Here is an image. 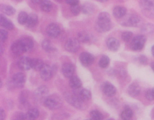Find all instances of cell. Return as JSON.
Returning a JSON list of instances; mask_svg holds the SVG:
<instances>
[{
    "label": "cell",
    "mask_w": 154,
    "mask_h": 120,
    "mask_svg": "<svg viewBox=\"0 0 154 120\" xmlns=\"http://www.w3.org/2000/svg\"><path fill=\"white\" fill-rule=\"evenodd\" d=\"M95 29L100 33L109 32L112 27L109 14L107 12H102L98 15L95 24Z\"/></svg>",
    "instance_id": "1"
},
{
    "label": "cell",
    "mask_w": 154,
    "mask_h": 120,
    "mask_svg": "<svg viewBox=\"0 0 154 120\" xmlns=\"http://www.w3.org/2000/svg\"><path fill=\"white\" fill-rule=\"evenodd\" d=\"M120 24L122 26L126 27H138L143 25L142 19L137 14L130 13L126 14L121 19Z\"/></svg>",
    "instance_id": "2"
},
{
    "label": "cell",
    "mask_w": 154,
    "mask_h": 120,
    "mask_svg": "<svg viewBox=\"0 0 154 120\" xmlns=\"http://www.w3.org/2000/svg\"><path fill=\"white\" fill-rule=\"evenodd\" d=\"M139 5L145 16L154 19V0H140Z\"/></svg>",
    "instance_id": "3"
},
{
    "label": "cell",
    "mask_w": 154,
    "mask_h": 120,
    "mask_svg": "<svg viewBox=\"0 0 154 120\" xmlns=\"http://www.w3.org/2000/svg\"><path fill=\"white\" fill-rule=\"evenodd\" d=\"M45 105L50 110H56L62 106L63 102L60 97L57 95L48 96L44 103Z\"/></svg>",
    "instance_id": "4"
},
{
    "label": "cell",
    "mask_w": 154,
    "mask_h": 120,
    "mask_svg": "<svg viewBox=\"0 0 154 120\" xmlns=\"http://www.w3.org/2000/svg\"><path fill=\"white\" fill-rule=\"evenodd\" d=\"M66 101L73 106L79 109H84L85 107L84 101L82 100L76 93H68L65 95Z\"/></svg>",
    "instance_id": "5"
},
{
    "label": "cell",
    "mask_w": 154,
    "mask_h": 120,
    "mask_svg": "<svg viewBox=\"0 0 154 120\" xmlns=\"http://www.w3.org/2000/svg\"><path fill=\"white\" fill-rule=\"evenodd\" d=\"M146 40V37L144 35H137L131 40L130 44V48L132 51H140L144 47Z\"/></svg>",
    "instance_id": "6"
},
{
    "label": "cell",
    "mask_w": 154,
    "mask_h": 120,
    "mask_svg": "<svg viewBox=\"0 0 154 120\" xmlns=\"http://www.w3.org/2000/svg\"><path fill=\"white\" fill-rule=\"evenodd\" d=\"M49 89L45 86H42L38 88L34 92L35 99L37 101L44 103L48 97Z\"/></svg>",
    "instance_id": "7"
},
{
    "label": "cell",
    "mask_w": 154,
    "mask_h": 120,
    "mask_svg": "<svg viewBox=\"0 0 154 120\" xmlns=\"http://www.w3.org/2000/svg\"><path fill=\"white\" fill-rule=\"evenodd\" d=\"M54 72V68L48 64H45L40 70V77L43 80L48 81L52 78Z\"/></svg>",
    "instance_id": "8"
},
{
    "label": "cell",
    "mask_w": 154,
    "mask_h": 120,
    "mask_svg": "<svg viewBox=\"0 0 154 120\" xmlns=\"http://www.w3.org/2000/svg\"><path fill=\"white\" fill-rule=\"evenodd\" d=\"M80 47V42L75 38H69L65 44L66 50L71 53L76 52L79 50Z\"/></svg>",
    "instance_id": "9"
},
{
    "label": "cell",
    "mask_w": 154,
    "mask_h": 120,
    "mask_svg": "<svg viewBox=\"0 0 154 120\" xmlns=\"http://www.w3.org/2000/svg\"><path fill=\"white\" fill-rule=\"evenodd\" d=\"M26 81L25 74L22 72H17L13 75L12 82L14 86L18 88H22L24 87Z\"/></svg>",
    "instance_id": "10"
},
{
    "label": "cell",
    "mask_w": 154,
    "mask_h": 120,
    "mask_svg": "<svg viewBox=\"0 0 154 120\" xmlns=\"http://www.w3.org/2000/svg\"><path fill=\"white\" fill-rule=\"evenodd\" d=\"M81 63L85 67H89L93 63L94 58L93 55L90 53L82 52L79 56Z\"/></svg>",
    "instance_id": "11"
},
{
    "label": "cell",
    "mask_w": 154,
    "mask_h": 120,
    "mask_svg": "<svg viewBox=\"0 0 154 120\" xmlns=\"http://www.w3.org/2000/svg\"><path fill=\"white\" fill-rule=\"evenodd\" d=\"M46 33L50 37L56 38L59 36L61 33L60 27L57 24L51 23L47 27Z\"/></svg>",
    "instance_id": "12"
},
{
    "label": "cell",
    "mask_w": 154,
    "mask_h": 120,
    "mask_svg": "<svg viewBox=\"0 0 154 120\" xmlns=\"http://www.w3.org/2000/svg\"><path fill=\"white\" fill-rule=\"evenodd\" d=\"M75 67L73 64L71 63H65L63 65L62 72L63 75L66 78H70L74 76Z\"/></svg>",
    "instance_id": "13"
},
{
    "label": "cell",
    "mask_w": 154,
    "mask_h": 120,
    "mask_svg": "<svg viewBox=\"0 0 154 120\" xmlns=\"http://www.w3.org/2000/svg\"><path fill=\"white\" fill-rule=\"evenodd\" d=\"M17 65L21 70H29L31 69V59L28 57H21L18 61Z\"/></svg>",
    "instance_id": "14"
},
{
    "label": "cell",
    "mask_w": 154,
    "mask_h": 120,
    "mask_svg": "<svg viewBox=\"0 0 154 120\" xmlns=\"http://www.w3.org/2000/svg\"><path fill=\"white\" fill-rule=\"evenodd\" d=\"M102 89L104 95L108 97L113 96L117 92L116 87L112 84L109 82L103 83Z\"/></svg>",
    "instance_id": "15"
},
{
    "label": "cell",
    "mask_w": 154,
    "mask_h": 120,
    "mask_svg": "<svg viewBox=\"0 0 154 120\" xmlns=\"http://www.w3.org/2000/svg\"><path fill=\"white\" fill-rule=\"evenodd\" d=\"M106 44L108 49L112 52L118 51L120 46L119 41L114 37L109 38L107 40Z\"/></svg>",
    "instance_id": "16"
},
{
    "label": "cell",
    "mask_w": 154,
    "mask_h": 120,
    "mask_svg": "<svg viewBox=\"0 0 154 120\" xmlns=\"http://www.w3.org/2000/svg\"><path fill=\"white\" fill-rule=\"evenodd\" d=\"M19 40L25 52L30 51L33 49L34 43L32 39L28 37H24Z\"/></svg>",
    "instance_id": "17"
},
{
    "label": "cell",
    "mask_w": 154,
    "mask_h": 120,
    "mask_svg": "<svg viewBox=\"0 0 154 120\" xmlns=\"http://www.w3.org/2000/svg\"><path fill=\"white\" fill-rule=\"evenodd\" d=\"M127 14V10L122 6H116L112 10V15L115 18L121 19Z\"/></svg>",
    "instance_id": "18"
},
{
    "label": "cell",
    "mask_w": 154,
    "mask_h": 120,
    "mask_svg": "<svg viewBox=\"0 0 154 120\" xmlns=\"http://www.w3.org/2000/svg\"><path fill=\"white\" fill-rule=\"evenodd\" d=\"M11 49L12 53L17 56L21 55L25 52L20 40H17L14 42L11 45Z\"/></svg>",
    "instance_id": "19"
},
{
    "label": "cell",
    "mask_w": 154,
    "mask_h": 120,
    "mask_svg": "<svg viewBox=\"0 0 154 120\" xmlns=\"http://www.w3.org/2000/svg\"><path fill=\"white\" fill-rule=\"evenodd\" d=\"M140 92V88L139 85L136 83L131 84L128 88V93L131 97L137 96Z\"/></svg>",
    "instance_id": "20"
},
{
    "label": "cell",
    "mask_w": 154,
    "mask_h": 120,
    "mask_svg": "<svg viewBox=\"0 0 154 120\" xmlns=\"http://www.w3.org/2000/svg\"><path fill=\"white\" fill-rule=\"evenodd\" d=\"M0 24L2 27L7 30H12L14 29V26L12 22L2 15H1Z\"/></svg>",
    "instance_id": "21"
},
{
    "label": "cell",
    "mask_w": 154,
    "mask_h": 120,
    "mask_svg": "<svg viewBox=\"0 0 154 120\" xmlns=\"http://www.w3.org/2000/svg\"><path fill=\"white\" fill-rule=\"evenodd\" d=\"M38 20V16L34 13H31L29 15L26 26L29 28H33L37 25Z\"/></svg>",
    "instance_id": "22"
},
{
    "label": "cell",
    "mask_w": 154,
    "mask_h": 120,
    "mask_svg": "<svg viewBox=\"0 0 154 120\" xmlns=\"http://www.w3.org/2000/svg\"><path fill=\"white\" fill-rule=\"evenodd\" d=\"M69 83L70 86L75 90L79 89L82 86V81L77 76H73L69 78Z\"/></svg>",
    "instance_id": "23"
},
{
    "label": "cell",
    "mask_w": 154,
    "mask_h": 120,
    "mask_svg": "<svg viewBox=\"0 0 154 120\" xmlns=\"http://www.w3.org/2000/svg\"><path fill=\"white\" fill-rule=\"evenodd\" d=\"M39 115V111L35 108L29 109L26 114V120H36Z\"/></svg>",
    "instance_id": "24"
},
{
    "label": "cell",
    "mask_w": 154,
    "mask_h": 120,
    "mask_svg": "<svg viewBox=\"0 0 154 120\" xmlns=\"http://www.w3.org/2000/svg\"><path fill=\"white\" fill-rule=\"evenodd\" d=\"M1 10L2 13L8 16H13L16 12V9L12 6L4 4L1 6Z\"/></svg>",
    "instance_id": "25"
},
{
    "label": "cell",
    "mask_w": 154,
    "mask_h": 120,
    "mask_svg": "<svg viewBox=\"0 0 154 120\" xmlns=\"http://www.w3.org/2000/svg\"><path fill=\"white\" fill-rule=\"evenodd\" d=\"M78 96L82 99L85 101L90 100L91 98V93L89 89H81L79 93H76Z\"/></svg>",
    "instance_id": "26"
},
{
    "label": "cell",
    "mask_w": 154,
    "mask_h": 120,
    "mask_svg": "<svg viewBox=\"0 0 154 120\" xmlns=\"http://www.w3.org/2000/svg\"><path fill=\"white\" fill-rule=\"evenodd\" d=\"M140 30L144 34H151L154 32V25L151 23L144 24L141 26Z\"/></svg>",
    "instance_id": "27"
},
{
    "label": "cell",
    "mask_w": 154,
    "mask_h": 120,
    "mask_svg": "<svg viewBox=\"0 0 154 120\" xmlns=\"http://www.w3.org/2000/svg\"><path fill=\"white\" fill-rule=\"evenodd\" d=\"M45 64L44 62L40 59H31V69L35 70L40 71Z\"/></svg>",
    "instance_id": "28"
},
{
    "label": "cell",
    "mask_w": 154,
    "mask_h": 120,
    "mask_svg": "<svg viewBox=\"0 0 154 120\" xmlns=\"http://www.w3.org/2000/svg\"><path fill=\"white\" fill-rule=\"evenodd\" d=\"M39 4L40 8L44 12H50L53 8V4L49 0H42Z\"/></svg>",
    "instance_id": "29"
},
{
    "label": "cell",
    "mask_w": 154,
    "mask_h": 120,
    "mask_svg": "<svg viewBox=\"0 0 154 120\" xmlns=\"http://www.w3.org/2000/svg\"><path fill=\"white\" fill-rule=\"evenodd\" d=\"M133 116V111L129 107L125 108L121 114L122 120H131Z\"/></svg>",
    "instance_id": "30"
},
{
    "label": "cell",
    "mask_w": 154,
    "mask_h": 120,
    "mask_svg": "<svg viewBox=\"0 0 154 120\" xmlns=\"http://www.w3.org/2000/svg\"><path fill=\"white\" fill-rule=\"evenodd\" d=\"M82 10L85 15H90L94 12V6L91 3H85L82 7Z\"/></svg>",
    "instance_id": "31"
},
{
    "label": "cell",
    "mask_w": 154,
    "mask_h": 120,
    "mask_svg": "<svg viewBox=\"0 0 154 120\" xmlns=\"http://www.w3.org/2000/svg\"><path fill=\"white\" fill-rule=\"evenodd\" d=\"M78 40L83 43L89 42L91 40L90 35L85 31L79 32L78 34Z\"/></svg>",
    "instance_id": "32"
},
{
    "label": "cell",
    "mask_w": 154,
    "mask_h": 120,
    "mask_svg": "<svg viewBox=\"0 0 154 120\" xmlns=\"http://www.w3.org/2000/svg\"><path fill=\"white\" fill-rule=\"evenodd\" d=\"M42 47L45 51L49 52L54 51V48L53 47L51 42L48 39H45L42 42Z\"/></svg>",
    "instance_id": "33"
},
{
    "label": "cell",
    "mask_w": 154,
    "mask_h": 120,
    "mask_svg": "<svg viewBox=\"0 0 154 120\" xmlns=\"http://www.w3.org/2000/svg\"><path fill=\"white\" fill-rule=\"evenodd\" d=\"M110 63V59L107 55H103L99 62V65L100 68L105 69L109 66Z\"/></svg>",
    "instance_id": "34"
},
{
    "label": "cell",
    "mask_w": 154,
    "mask_h": 120,
    "mask_svg": "<svg viewBox=\"0 0 154 120\" xmlns=\"http://www.w3.org/2000/svg\"><path fill=\"white\" fill-rule=\"evenodd\" d=\"M29 15L26 12L21 11L18 15V22L21 25H26L27 20Z\"/></svg>",
    "instance_id": "35"
},
{
    "label": "cell",
    "mask_w": 154,
    "mask_h": 120,
    "mask_svg": "<svg viewBox=\"0 0 154 120\" xmlns=\"http://www.w3.org/2000/svg\"><path fill=\"white\" fill-rule=\"evenodd\" d=\"M91 118L94 120H102L103 116L102 113L97 110H94L90 112Z\"/></svg>",
    "instance_id": "36"
},
{
    "label": "cell",
    "mask_w": 154,
    "mask_h": 120,
    "mask_svg": "<svg viewBox=\"0 0 154 120\" xmlns=\"http://www.w3.org/2000/svg\"><path fill=\"white\" fill-rule=\"evenodd\" d=\"M133 33L131 31H126L122 34L121 37L123 42H128L132 39Z\"/></svg>",
    "instance_id": "37"
},
{
    "label": "cell",
    "mask_w": 154,
    "mask_h": 120,
    "mask_svg": "<svg viewBox=\"0 0 154 120\" xmlns=\"http://www.w3.org/2000/svg\"><path fill=\"white\" fill-rule=\"evenodd\" d=\"M81 10H82V8L80 7V6L78 5H74L70 7V10L72 14L75 16L79 15Z\"/></svg>",
    "instance_id": "38"
},
{
    "label": "cell",
    "mask_w": 154,
    "mask_h": 120,
    "mask_svg": "<svg viewBox=\"0 0 154 120\" xmlns=\"http://www.w3.org/2000/svg\"><path fill=\"white\" fill-rule=\"evenodd\" d=\"M145 96L149 101H151L154 100V93L152 89H148L146 91Z\"/></svg>",
    "instance_id": "39"
},
{
    "label": "cell",
    "mask_w": 154,
    "mask_h": 120,
    "mask_svg": "<svg viewBox=\"0 0 154 120\" xmlns=\"http://www.w3.org/2000/svg\"><path fill=\"white\" fill-rule=\"evenodd\" d=\"M137 60L141 65H146L147 64L148 60L146 56L144 55H140L137 58Z\"/></svg>",
    "instance_id": "40"
},
{
    "label": "cell",
    "mask_w": 154,
    "mask_h": 120,
    "mask_svg": "<svg viewBox=\"0 0 154 120\" xmlns=\"http://www.w3.org/2000/svg\"><path fill=\"white\" fill-rule=\"evenodd\" d=\"M20 104L22 105H26L27 104V95L26 93L25 92H22L21 93V95L20 96Z\"/></svg>",
    "instance_id": "41"
},
{
    "label": "cell",
    "mask_w": 154,
    "mask_h": 120,
    "mask_svg": "<svg viewBox=\"0 0 154 120\" xmlns=\"http://www.w3.org/2000/svg\"><path fill=\"white\" fill-rule=\"evenodd\" d=\"M8 32L5 29L1 30V41L2 42H4L8 38Z\"/></svg>",
    "instance_id": "42"
},
{
    "label": "cell",
    "mask_w": 154,
    "mask_h": 120,
    "mask_svg": "<svg viewBox=\"0 0 154 120\" xmlns=\"http://www.w3.org/2000/svg\"><path fill=\"white\" fill-rule=\"evenodd\" d=\"M12 120H26V114L22 113H18L15 115Z\"/></svg>",
    "instance_id": "43"
},
{
    "label": "cell",
    "mask_w": 154,
    "mask_h": 120,
    "mask_svg": "<svg viewBox=\"0 0 154 120\" xmlns=\"http://www.w3.org/2000/svg\"><path fill=\"white\" fill-rule=\"evenodd\" d=\"M66 3L70 6L78 5L79 3V0H66Z\"/></svg>",
    "instance_id": "44"
},
{
    "label": "cell",
    "mask_w": 154,
    "mask_h": 120,
    "mask_svg": "<svg viewBox=\"0 0 154 120\" xmlns=\"http://www.w3.org/2000/svg\"><path fill=\"white\" fill-rule=\"evenodd\" d=\"M6 117V113L4 109H1V120H5Z\"/></svg>",
    "instance_id": "45"
},
{
    "label": "cell",
    "mask_w": 154,
    "mask_h": 120,
    "mask_svg": "<svg viewBox=\"0 0 154 120\" xmlns=\"http://www.w3.org/2000/svg\"><path fill=\"white\" fill-rule=\"evenodd\" d=\"M31 2H33L35 4H38V3H40L42 0H30Z\"/></svg>",
    "instance_id": "46"
},
{
    "label": "cell",
    "mask_w": 154,
    "mask_h": 120,
    "mask_svg": "<svg viewBox=\"0 0 154 120\" xmlns=\"http://www.w3.org/2000/svg\"><path fill=\"white\" fill-rule=\"evenodd\" d=\"M151 51L152 55L154 57V45L151 47Z\"/></svg>",
    "instance_id": "47"
},
{
    "label": "cell",
    "mask_w": 154,
    "mask_h": 120,
    "mask_svg": "<svg viewBox=\"0 0 154 120\" xmlns=\"http://www.w3.org/2000/svg\"><path fill=\"white\" fill-rule=\"evenodd\" d=\"M99 2H101V3H104V2H107L109 0H96Z\"/></svg>",
    "instance_id": "48"
},
{
    "label": "cell",
    "mask_w": 154,
    "mask_h": 120,
    "mask_svg": "<svg viewBox=\"0 0 154 120\" xmlns=\"http://www.w3.org/2000/svg\"><path fill=\"white\" fill-rule=\"evenodd\" d=\"M150 66H151V69H152V70L154 72V62L151 63V64H150Z\"/></svg>",
    "instance_id": "49"
},
{
    "label": "cell",
    "mask_w": 154,
    "mask_h": 120,
    "mask_svg": "<svg viewBox=\"0 0 154 120\" xmlns=\"http://www.w3.org/2000/svg\"><path fill=\"white\" fill-rule=\"evenodd\" d=\"M55 1L57 2H61L63 1V0H55Z\"/></svg>",
    "instance_id": "50"
},
{
    "label": "cell",
    "mask_w": 154,
    "mask_h": 120,
    "mask_svg": "<svg viewBox=\"0 0 154 120\" xmlns=\"http://www.w3.org/2000/svg\"><path fill=\"white\" fill-rule=\"evenodd\" d=\"M93 120V119H92V118H90V119H87V120Z\"/></svg>",
    "instance_id": "51"
},
{
    "label": "cell",
    "mask_w": 154,
    "mask_h": 120,
    "mask_svg": "<svg viewBox=\"0 0 154 120\" xmlns=\"http://www.w3.org/2000/svg\"><path fill=\"white\" fill-rule=\"evenodd\" d=\"M107 120H114V119H112V118H111V119H109Z\"/></svg>",
    "instance_id": "52"
},
{
    "label": "cell",
    "mask_w": 154,
    "mask_h": 120,
    "mask_svg": "<svg viewBox=\"0 0 154 120\" xmlns=\"http://www.w3.org/2000/svg\"><path fill=\"white\" fill-rule=\"evenodd\" d=\"M17 1H21V0H17Z\"/></svg>",
    "instance_id": "53"
},
{
    "label": "cell",
    "mask_w": 154,
    "mask_h": 120,
    "mask_svg": "<svg viewBox=\"0 0 154 120\" xmlns=\"http://www.w3.org/2000/svg\"><path fill=\"white\" fill-rule=\"evenodd\" d=\"M152 89H153V92H154V88H153Z\"/></svg>",
    "instance_id": "54"
}]
</instances>
